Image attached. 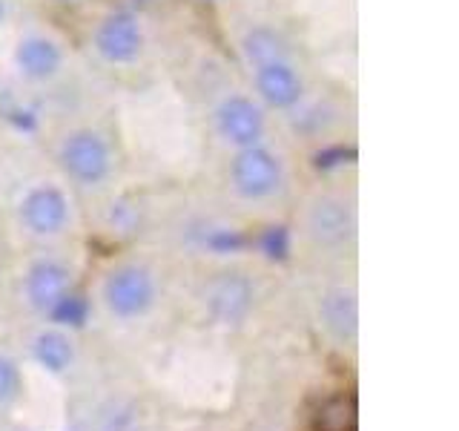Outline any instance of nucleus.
<instances>
[{"mask_svg": "<svg viewBox=\"0 0 459 431\" xmlns=\"http://www.w3.org/2000/svg\"><path fill=\"white\" fill-rule=\"evenodd\" d=\"M104 299L107 308L115 316H124V320L147 313L155 299V282L150 277V270H143L138 265H124L118 270H112L104 285Z\"/></svg>", "mask_w": 459, "mask_h": 431, "instance_id": "1", "label": "nucleus"}, {"mask_svg": "<svg viewBox=\"0 0 459 431\" xmlns=\"http://www.w3.org/2000/svg\"><path fill=\"white\" fill-rule=\"evenodd\" d=\"M230 176H233L236 190L244 198H264L270 193H276V187L281 181V164L270 150L253 144V147H241V153L233 158Z\"/></svg>", "mask_w": 459, "mask_h": 431, "instance_id": "2", "label": "nucleus"}, {"mask_svg": "<svg viewBox=\"0 0 459 431\" xmlns=\"http://www.w3.org/2000/svg\"><path fill=\"white\" fill-rule=\"evenodd\" d=\"M61 164L72 179L81 184H98L107 179L109 172V150L104 138L92 129H81L72 133L61 147Z\"/></svg>", "mask_w": 459, "mask_h": 431, "instance_id": "3", "label": "nucleus"}, {"mask_svg": "<svg viewBox=\"0 0 459 431\" xmlns=\"http://www.w3.org/2000/svg\"><path fill=\"white\" fill-rule=\"evenodd\" d=\"M219 133L236 147H253L264 133V115L250 98L230 95L219 107Z\"/></svg>", "mask_w": 459, "mask_h": 431, "instance_id": "4", "label": "nucleus"}, {"mask_svg": "<svg viewBox=\"0 0 459 431\" xmlns=\"http://www.w3.org/2000/svg\"><path fill=\"white\" fill-rule=\"evenodd\" d=\"M21 216L32 233L52 236L57 230H64L69 219V201L57 187H35V190L23 198Z\"/></svg>", "mask_w": 459, "mask_h": 431, "instance_id": "5", "label": "nucleus"}, {"mask_svg": "<svg viewBox=\"0 0 459 431\" xmlns=\"http://www.w3.org/2000/svg\"><path fill=\"white\" fill-rule=\"evenodd\" d=\"M98 52L112 64H126L141 52V29L129 12H115L98 29Z\"/></svg>", "mask_w": 459, "mask_h": 431, "instance_id": "6", "label": "nucleus"}, {"mask_svg": "<svg viewBox=\"0 0 459 431\" xmlns=\"http://www.w3.org/2000/svg\"><path fill=\"white\" fill-rule=\"evenodd\" d=\"M307 227H310V236L316 242L327 244V248H333V244H342V242L351 239V233H353V213L339 198H319L310 207Z\"/></svg>", "mask_w": 459, "mask_h": 431, "instance_id": "7", "label": "nucleus"}, {"mask_svg": "<svg viewBox=\"0 0 459 431\" xmlns=\"http://www.w3.org/2000/svg\"><path fill=\"white\" fill-rule=\"evenodd\" d=\"M253 305V285L241 273H224L210 291V311L221 322H241Z\"/></svg>", "mask_w": 459, "mask_h": 431, "instance_id": "8", "label": "nucleus"}, {"mask_svg": "<svg viewBox=\"0 0 459 431\" xmlns=\"http://www.w3.org/2000/svg\"><path fill=\"white\" fill-rule=\"evenodd\" d=\"M255 84H258V92H262V98L270 107L287 110V107L299 104V98H301V78L293 72V66H287L284 61H273V64L258 66Z\"/></svg>", "mask_w": 459, "mask_h": 431, "instance_id": "9", "label": "nucleus"}, {"mask_svg": "<svg viewBox=\"0 0 459 431\" xmlns=\"http://www.w3.org/2000/svg\"><path fill=\"white\" fill-rule=\"evenodd\" d=\"M66 285H69V273L64 265L57 262H38L32 270H29L26 277V294H29V302L38 308V311H47L55 305L57 299L66 294Z\"/></svg>", "mask_w": 459, "mask_h": 431, "instance_id": "10", "label": "nucleus"}, {"mask_svg": "<svg viewBox=\"0 0 459 431\" xmlns=\"http://www.w3.org/2000/svg\"><path fill=\"white\" fill-rule=\"evenodd\" d=\"M18 66L26 78H52L61 66V52L47 38H26L18 47Z\"/></svg>", "mask_w": 459, "mask_h": 431, "instance_id": "11", "label": "nucleus"}, {"mask_svg": "<svg viewBox=\"0 0 459 431\" xmlns=\"http://www.w3.org/2000/svg\"><path fill=\"white\" fill-rule=\"evenodd\" d=\"M322 322L333 337L351 339L359 328V308L351 291H330L322 299Z\"/></svg>", "mask_w": 459, "mask_h": 431, "instance_id": "12", "label": "nucleus"}, {"mask_svg": "<svg viewBox=\"0 0 459 431\" xmlns=\"http://www.w3.org/2000/svg\"><path fill=\"white\" fill-rule=\"evenodd\" d=\"M35 356L43 368L57 374L72 363V342L64 334H57V330H43L35 339Z\"/></svg>", "mask_w": 459, "mask_h": 431, "instance_id": "13", "label": "nucleus"}, {"mask_svg": "<svg viewBox=\"0 0 459 431\" xmlns=\"http://www.w3.org/2000/svg\"><path fill=\"white\" fill-rule=\"evenodd\" d=\"M316 431H356V402H353V397L327 400L319 411V417H316Z\"/></svg>", "mask_w": 459, "mask_h": 431, "instance_id": "14", "label": "nucleus"}, {"mask_svg": "<svg viewBox=\"0 0 459 431\" xmlns=\"http://www.w3.org/2000/svg\"><path fill=\"white\" fill-rule=\"evenodd\" d=\"M244 52L255 64V66H264L273 61H281L284 47H281V38L270 29H253V32L244 38Z\"/></svg>", "mask_w": 459, "mask_h": 431, "instance_id": "15", "label": "nucleus"}, {"mask_svg": "<svg viewBox=\"0 0 459 431\" xmlns=\"http://www.w3.org/2000/svg\"><path fill=\"white\" fill-rule=\"evenodd\" d=\"M52 320L61 322V325H72L78 328L86 322V313H90V305H86V299L78 296V294H64L61 299L55 302V305L49 308Z\"/></svg>", "mask_w": 459, "mask_h": 431, "instance_id": "16", "label": "nucleus"}, {"mask_svg": "<svg viewBox=\"0 0 459 431\" xmlns=\"http://www.w3.org/2000/svg\"><path fill=\"white\" fill-rule=\"evenodd\" d=\"M21 391V374L18 365L12 363L9 356L0 354V402H9L14 400Z\"/></svg>", "mask_w": 459, "mask_h": 431, "instance_id": "17", "label": "nucleus"}, {"mask_svg": "<svg viewBox=\"0 0 459 431\" xmlns=\"http://www.w3.org/2000/svg\"><path fill=\"white\" fill-rule=\"evenodd\" d=\"M262 251L270 259H284L290 253V236H287L284 227H267L262 233Z\"/></svg>", "mask_w": 459, "mask_h": 431, "instance_id": "18", "label": "nucleus"}, {"mask_svg": "<svg viewBox=\"0 0 459 431\" xmlns=\"http://www.w3.org/2000/svg\"><path fill=\"white\" fill-rule=\"evenodd\" d=\"M207 244L219 253H236L244 244V239L236 233V230H215V233L207 239Z\"/></svg>", "mask_w": 459, "mask_h": 431, "instance_id": "19", "label": "nucleus"}, {"mask_svg": "<svg viewBox=\"0 0 459 431\" xmlns=\"http://www.w3.org/2000/svg\"><path fill=\"white\" fill-rule=\"evenodd\" d=\"M344 158H353V150H344V147H330V150H322L319 155H316V167H319V170L339 167V164H344Z\"/></svg>", "mask_w": 459, "mask_h": 431, "instance_id": "20", "label": "nucleus"}, {"mask_svg": "<svg viewBox=\"0 0 459 431\" xmlns=\"http://www.w3.org/2000/svg\"><path fill=\"white\" fill-rule=\"evenodd\" d=\"M0 18H4V0H0Z\"/></svg>", "mask_w": 459, "mask_h": 431, "instance_id": "21", "label": "nucleus"}]
</instances>
